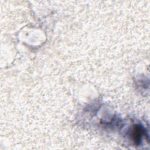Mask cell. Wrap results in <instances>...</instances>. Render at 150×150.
<instances>
[{"label": "cell", "mask_w": 150, "mask_h": 150, "mask_svg": "<svg viewBox=\"0 0 150 150\" xmlns=\"http://www.w3.org/2000/svg\"><path fill=\"white\" fill-rule=\"evenodd\" d=\"M133 131L134 132H133L132 137L134 138V141L135 142V143L138 144V142H139L141 140V136L142 135V131L140 127H138L137 126L135 127Z\"/></svg>", "instance_id": "1"}]
</instances>
